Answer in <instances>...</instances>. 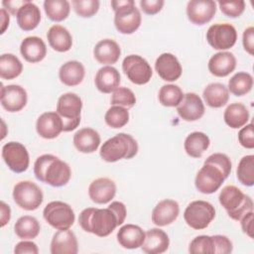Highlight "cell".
Returning <instances> with one entry per match:
<instances>
[{
  "label": "cell",
  "mask_w": 254,
  "mask_h": 254,
  "mask_svg": "<svg viewBox=\"0 0 254 254\" xmlns=\"http://www.w3.org/2000/svg\"><path fill=\"white\" fill-rule=\"evenodd\" d=\"M34 174L38 181L55 188L65 186L71 176L69 166L52 154H44L34 164Z\"/></svg>",
  "instance_id": "6da1fadb"
},
{
  "label": "cell",
  "mask_w": 254,
  "mask_h": 254,
  "mask_svg": "<svg viewBox=\"0 0 254 254\" xmlns=\"http://www.w3.org/2000/svg\"><path fill=\"white\" fill-rule=\"evenodd\" d=\"M78 223L84 231L99 237L108 236L118 226L117 216L109 207L83 209L78 216Z\"/></svg>",
  "instance_id": "7a4b0ae2"
},
{
  "label": "cell",
  "mask_w": 254,
  "mask_h": 254,
  "mask_svg": "<svg viewBox=\"0 0 254 254\" xmlns=\"http://www.w3.org/2000/svg\"><path fill=\"white\" fill-rule=\"evenodd\" d=\"M137 153V141L126 133H119L106 140L99 151L101 159L108 163H114L121 159H131Z\"/></svg>",
  "instance_id": "3957f363"
},
{
  "label": "cell",
  "mask_w": 254,
  "mask_h": 254,
  "mask_svg": "<svg viewBox=\"0 0 254 254\" xmlns=\"http://www.w3.org/2000/svg\"><path fill=\"white\" fill-rule=\"evenodd\" d=\"M219 203L233 220L239 221L246 213L253 211V200L235 186H225L218 196Z\"/></svg>",
  "instance_id": "277c9868"
},
{
  "label": "cell",
  "mask_w": 254,
  "mask_h": 254,
  "mask_svg": "<svg viewBox=\"0 0 254 254\" xmlns=\"http://www.w3.org/2000/svg\"><path fill=\"white\" fill-rule=\"evenodd\" d=\"M111 7L115 13L114 25L121 34H132L141 25L142 17L133 0H112Z\"/></svg>",
  "instance_id": "5b68a950"
},
{
  "label": "cell",
  "mask_w": 254,
  "mask_h": 254,
  "mask_svg": "<svg viewBox=\"0 0 254 254\" xmlns=\"http://www.w3.org/2000/svg\"><path fill=\"white\" fill-rule=\"evenodd\" d=\"M82 101L77 94L67 92L59 97L57 113L63 120L64 132L72 131L79 125Z\"/></svg>",
  "instance_id": "8992f818"
},
{
  "label": "cell",
  "mask_w": 254,
  "mask_h": 254,
  "mask_svg": "<svg viewBox=\"0 0 254 254\" xmlns=\"http://www.w3.org/2000/svg\"><path fill=\"white\" fill-rule=\"evenodd\" d=\"M215 217L214 206L205 200H193L185 209L184 218L187 224L195 229L206 228Z\"/></svg>",
  "instance_id": "52a82bcc"
},
{
  "label": "cell",
  "mask_w": 254,
  "mask_h": 254,
  "mask_svg": "<svg viewBox=\"0 0 254 254\" xmlns=\"http://www.w3.org/2000/svg\"><path fill=\"white\" fill-rule=\"evenodd\" d=\"M43 216L52 227L58 230L68 229L75 219L71 206L60 200L49 202L43 210Z\"/></svg>",
  "instance_id": "ba28073f"
},
{
  "label": "cell",
  "mask_w": 254,
  "mask_h": 254,
  "mask_svg": "<svg viewBox=\"0 0 254 254\" xmlns=\"http://www.w3.org/2000/svg\"><path fill=\"white\" fill-rule=\"evenodd\" d=\"M13 198L18 206L25 210H35L43 202L42 190L31 181H22L13 189Z\"/></svg>",
  "instance_id": "9c48e42d"
},
{
  "label": "cell",
  "mask_w": 254,
  "mask_h": 254,
  "mask_svg": "<svg viewBox=\"0 0 254 254\" xmlns=\"http://www.w3.org/2000/svg\"><path fill=\"white\" fill-rule=\"evenodd\" d=\"M225 179L220 169L210 163L204 162L195 176L194 185L199 192L210 194L221 187Z\"/></svg>",
  "instance_id": "30bf717a"
},
{
  "label": "cell",
  "mask_w": 254,
  "mask_h": 254,
  "mask_svg": "<svg viewBox=\"0 0 254 254\" xmlns=\"http://www.w3.org/2000/svg\"><path fill=\"white\" fill-rule=\"evenodd\" d=\"M236 40V29L229 23L213 24L206 32V41L214 50H228L235 45Z\"/></svg>",
  "instance_id": "8fae6325"
},
{
  "label": "cell",
  "mask_w": 254,
  "mask_h": 254,
  "mask_svg": "<svg viewBox=\"0 0 254 254\" xmlns=\"http://www.w3.org/2000/svg\"><path fill=\"white\" fill-rule=\"evenodd\" d=\"M122 69L128 79L138 85L148 83L153 74L152 67L149 63L138 55L127 56L123 60Z\"/></svg>",
  "instance_id": "7c38bea8"
},
{
  "label": "cell",
  "mask_w": 254,
  "mask_h": 254,
  "mask_svg": "<svg viewBox=\"0 0 254 254\" xmlns=\"http://www.w3.org/2000/svg\"><path fill=\"white\" fill-rule=\"evenodd\" d=\"M2 158L8 168L17 174L27 171L30 157L26 147L19 142H8L2 147Z\"/></svg>",
  "instance_id": "4fadbf2b"
},
{
  "label": "cell",
  "mask_w": 254,
  "mask_h": 254,
  "mask_svg": "<svg viewBox=\"0 0 254 254\" xmlns=\"http://www.w3.org/2000/svg\"><path fill=\"white\" fill-rule=\"evenodd\" d=\"M28 96L24 87L18 84H1V105L8 112H18L27 104Z\"/></svg>",
  "instance_id": "5bb4252c"
},
{
  "label": "cell",
  "mask_w": 254,
  "mask_h": 254,
  "mask_svg": "<svg viewBox=\"0 0 254 254\" xmlns=\"http://www.w3.org/2000/svg\"><path fill=\"white\" fill-rule=\"evenodd\" d=\"M216 12V3L212 0H190L187 5V16L194 25L208 23Z\"/></svg>",
  "instance_id": "9a60e30c"
},
{
  "label": "cell",
  "mask_w": 254,
  "mask_h": 254,
  "mask_svg": "<svg viewBox=\"0 0 254 254\" xmlns=\"http://www.w3.org/2000/svg\"><path fill=\"white\" fill-rule=\"evenodd\" d=\"M180 117L185 121H196L204 114V104L201 98L194 92H188L177 106Z\"/></svg>",
  "instance_id": "2e32d148"
},
{
  "label": "cell",
  "mask_w": 254,
  "mask_h": 254,
  "mask_svg": "<svg viewBox=\"0 0 254 254\" xmlns=\"http://www.w3.org/2000/svg\"><path fill=\"white\" fill-rule=\"evenodd\" d=\"M155 69L163 80L170 82L179 79L183 72L179 60L170 53H164L158 57L155 63Z\"/></svg>",
  "instance_id": "e0dca14e"
},
{
  "label": "cell",
  "mask_w": 254,
  "mask_h": 254,
  "mask_svg": "<svg viewBox=\"0 0 254 254\" xmlns=\"http://www.w3.org/2000/svg\"><path fill=\"white\" fill-rule=\"evenodd\" d=\"M36 130L42 138L54 139L64 131V123L57 112H45L37 119Z\"/></svg>",
  "instance_id": "ac0fdd59"
},
{
  "label": "cell",
  "mask_w": 254,
  "mask_h": 254,
  "mask_svg": "<svg viewBox=\"0 0 254 254\" xmlns=\"http://www.w3.org/2000/svg\"><path fill=\"white\" fill-rule=\"evenodd\" d=\"M116 193L115 183L108 178H98L92 181L88 187L90 199L98 204H105L111 201Z\"/></svg>",
  "instance_id": "d6986e66"
},
{
  "label": "cell",
  "mask_w": 254,
  "mask_h": 254,
  "mask_svg": "<svg viewBox=\"0 0 254 254\" xmlns=\"http://www.w3.org/2000/svg\"><path fill=\"white\" fill-rule=\"evenodd\" d=\"M180 206L174 199L159 201L152 211V221L157 226H166L173 223L179 216Z\"/></svg>",
  "instance_id": "ffe728a7"
},
{
  "label": "cell",
  "mask_w": 254,
  "mask_h": 254,
  "mask_svg": "<svg viewBox=\"0 0 254 254\" xmlns=\"http://www.w3.org/2000/svg\"><path fill=\"white\" fill-rule=\"evenodd\" d=\"M78 243L75 234L68 229L58 230L51 242L52 254H76Z\"/></svg>",
  "instance_id": "44dd1931"
},
{
  "label": "cell",
  "mask_w": 254,
  "mask_h": 254,
  "mask_svg": "<svg viewBox=\"0 0 254 254\" xmlns=\"http://www.w3.org/2000/svg\"><path fill=\"white\" fill-rule=\"evenodd\" d=\"M209 72L217 77H224L230 74L236 67V59L232 53L219 52L214 54L208 61Z\"/></svg>",
  "instance_id": "7402d4cb"
},
{
  "label": "cell",
  "mask_w": 254,
  "mask_h": 254,
  "mask_svg": "<svg viewBox=\"0 0 254 254\" xmlns=\"http://www.w3.org/2000/svg\"><path fill=\"white\" fill-rule=\"evenodd\" d=\"M170 239L168 234L160 228H151L145 232V241L141 248L147 254H161L168 250Z\"/></svg>",
  "instance_id": "603a6c76"
},
{
  "label": "cell",
  "mask_w": 254,
  "mask_h": 254,
  "mask_svg": "<svg viewBox=\"0 0 254 254\" xmlns=\"http://www.w3.org/2000/svg\"><path fill=\"white\" fill-rule=\"evenodd\" d=\"M20 53L27 62L32 64L39 63L43 61L47 55V46L39 37H27L21 43Z\"/></svg>",
  "instance_id": "cb8c5ba5"
},
{
  "label": "cell",
  "mask_w": 254,
  "mask_h": 254,
  "mask_svg": "<svg viewBox=\"0 0 254 254\" xmlns=\"http://www.w3.org/2000/svg\"><path fill=\"white\" fill-rule=\"evenodd\" d=\"M120 55V47L112 39H104L99 41L93 49V56L95 60L99 64L106 65L115 64L119 60Z\"/></svg>",
  "instance_id": "d4e9b609"
},
{
  "label": "cell",
  "mask_w": 254,
  "mask_h": 254,
  "mask_svg": "<svg viewBox=\"0 0 254 254\" xmlns=\"http://www.w3.org/2000/svg\"><path fill=\"white\" fill-rule=\"evenodd\" d=\"M118 243L126 249H137L145 241V232L135 224H125L117 232Z\"/></svg>",
  "instance_id": "484cf974"
},
{
  "label": "cell",
  "mask_w": 254,
  "mask_h": 254,
  "mask_svg": "<svg viewBox=\"0 0 254 254\" xmlns=\"http://www.w3.org/2000/svg\"><path fill=\"white\" fill-rule=\"evenodd\" d=\"M95 86L102 93H111L120 84V73L119 71L111 66L105 65L98 69L95 75Z\"/></svg>",
  "instance_id": "4316f807"
},
{
  "label": "cell",
  "mask_w": 254,
  "mask_h": 254,
  "mask_svg": "<svg viewBox=\"0 0 254 254\" xmlns=\"http://www.w3.org/2000/svg\"><path fill=\"white\" fill-rule=\"evenodd\" d=\"M73 145L81 153H93L100 145V136L94 129L84 127L73 135Z\"/></svg>",
  "instance_id": "83f0119b"
},
{
  "label": "cell",
  "mask_w": 254,
  "mask_h": 254,
  "mask_svg": "<svg viewBox=\"0 0 254 254\" xmlns=\"http://www.w3.org/2000/svg\"><path fill=\"white\" fill-rule=\"evenodd\" d=\"M17 24L23 31H32L38 27L41 21L40 8L31 1L23 5L16 15Z\"/></svg>",
  "instance_id": "f1b7e54d"
},
{
  "label": "cell",
  "mask_w": 254,
  "mask_h": 254,
  "mask_svg": "<svg viewBox=\"0 0 254 254\" xmlns=\"http://www.w3.org/2000/svg\"><path fill=\"white\" fill-rule=\"evenodd\" d=\"M47 38L50 46L60 53L69 51L72 46V37L70 33L66 28L61 25L52 26L47 33Z\"/></svg>",
  "instance_id": "f546056e"
},
{
  "label": "cell",
  "mask_w": 254,
  "mask_h": 254,
  "mask_svg": "<svg viewBox=\"0 0 254 254\" xmlns=\"http://www.w3.org/2000/svg\"><path fill=\"white\" fill-rule=\"evenodd\" d=\"M85 74L84 66L77 61H68L64 64L59 70L61 81L67 86H75L83 80Z\"/></svg>",
  "instance_id": "4dcf8cb0"
},
{
  "label": "cell",
  "mask_w": 254,
  "mask_h": 254,
  "mask_svg": "<svg viewBox=\"0 0 254 254\" xmlns=\"http://www.w3.org/2000/svg\"><path fill=\"white\" fill-rule=\"evenodd\" d=\"M203 99L205 103L212 108L224 106L229 99V91L227 87L220 82H212L203 89Z\"/></svg>",
  "instance_id": "1f68e13d"
},
{
  "label": "cell",
  "mask_w": 254,
  "mask_h": 254,
  "mask_svg": "<svg viewBox=\"0 0 254 254\" xmlns=\"http://www.w3.org/2000/svg\"><path fill=\"white\" fill-rule=\"evenodd\" d=\"M226 125L232 129H238L247 124L249 120V111L246 106L240 102L229 104L223 114Z\"/></svg>",
  "instance_id": "d6a6232c"
},
{
  "label": "cell",
  "mask_w": 254,
  "mask_h": 254,
  "mask_svg": "<svg viewBox=\"0 0 254 254\" xmlns=\"http://www.w3.org/2000/svg\"><path fill=\"white\" fill-rule=\"evenodd\" d=\"M209 137L205 133L195 131L187 136L184 148L189 156L192 158H200L204 151L209 147Z\"/></svg>",
  "instance_id": "836d02e7"
},
{
  "label": "cell",
  "mask_w": 254,
  "mask_h": 254,
  "mask_svg": "<svg viewBox=\"0 0 254 254\" xmlns=\"http://www.w3.org/2000/svg\"><path fill=\"white\" fill-rule=\"evenodd\" d=\"M41 230V225L36 217L30 215H24L18 218L14 225V231L16 235L23 239L29 240L36 238Z\"/></svg>",
  "instance_id": "e575fe53"
},
{
  "label": "cell",
  "mask_w": 254,
  "mask_h": 254,
  "mask_svg": "<svg viewBox=\"0 0 254 254\" xmlns=\"http://www.w3.org/2000/svg\"><path fill=\"white\" fill-rule=\"evenodd\" d=\"M23 64L13 54H3L0 57V76L3 79H14L21 74Z\"/></svg>",
  "instance_id": "d590c367"
},
{
  "label": "cell",
  "mask_w": 254,
  "mask_h": 254,
  "mask_svg": "<svg viewBox=\"0 0 254 254\" xmlns=\"http://www.w3.org/2000/svg\"><path fill=\"white\" fill-rule=\"evenodd\" d=\"M253 86V77L250 73L239 71L235 73L228 81V91L235 96L247 94Z\"/></svg>",
  "instance_id": "8d00e7d4"
},
{
  "label": "cell",
  "mask_w": 254,
  "mask_h": 254,
  "mask_svg": "<svg viewBox=\"0 0 254 254\" xmlns=\"http://www.w3.org/2000/svg\"><path fill=\"white\" fill-rule=\"evenodd\" d=\"M44 9L48 18L54 22H61L67 18L70 5L66 0H46Z\"/></svg>",
  "instance_id": "74e56055"
},
{
  "label": "cell",
  "mask_w": 254,
  "mask_h": 254,
  "mask_svg": "<svg viewBox=\"0 0 254 254\" xmlns=\"http://www.w3.org/2000/svg\"><path fill=\"white\" fill-rule=\"evenodd\" d=\"M184 93L181 87L176 84H165L159 90V101L167 107L178 106L184 98Z\"/></svg>",
  "instance_id": "f35d334b"
},
{
  "label": "cell",
  "mask_w": 254,
  "mask_h": 254,
  "mask_svg": "<svg viewBox=\"0 0 254 254\" xmlns=\"http://www.w3.org/2000/svg\"><path fill=\"white\" fill-rule=\"evenodd\" d=\"M236 176L238 181L246 187L254 185V156L246 155L238 163Z\"/></svg>",
  "instance_id": "ab89813d"
},
{
  "label": "cell",
  "mask_w": 254,
  "mask_h": 254,
  "mask_svg": "<svg viewBox=\"0 0 254 254\" xmlns=\"http://www.w3.org/2000/svg\"><path fill=\"white\" fill-rule=\"evenodd\" d=\"M104 120L105 123L111 128H122L129 121V112L127 108L118 105H113L106 111Z\"/></svg>",
  "instance_id": "60d3db41"
},
{
  "label": "cell",
  "mask_w": 254,
  "mask_h": 254,
  "mask_svg": "<svg viewBox=\"0 0 254 254\" xmlns=\"http://www.w3.org/2000/svg\"><path fill=\"white\" fill-rule=\"evenodd\" d=\"M191 254H214V244L212 236L199 235L194 237L189 246Z\"/></svg>",
  "instance_id": "b9f144b4"
},
{
  "label": "cell",
  "mask_w": 254,
  "mask_h": 254,
  "mask_svg": "<svg viewBox=\"0 0 254 254\" xmlns=\"http://www.w3.org/2000/svg\"><path fill=\"white\" fill-rule=\"evenodd\" d=\"M136 103V96L134 92L127 87H118L113 91L111 96V104L122 106L124 108H131Z\"/></svg>",
  "instance_id": "7bdbcfd3"
},
{
  "label": "cell",
  "mask_w": 254,
  "mask_h": 254,
  "mask_svg": "<svg viewBox=\"0 0 254 254\" xmlns=\"http://www.w3.org/2000/svg\"><path fill=\"white\" fill-rule=\"evenodd\" d=\"M73 10L82 18H90L95 15L99 9L98 0H72Z\"/></svg>",
  "instance_id": "ee69618b"
},
{
  "label": "cell",
  "mask_w": 254,
  "mask_h": 254,
  "mask_svg": "<svg viewBox=\"0 0 254 254\" xmlns=\"http://www.w3.org/2000/svg\"><path fill=\"white\" fill-rule=\"evenodd\" d=\"M219 8L221 12L230 18L239 17L245 10V2L243 0L236 1H219Z\"/></svg>",
  "instance_id": "f6af8a7d"
},
{
  "label": "cell",
  "mask_w": 254,
  "mask_h": 254,
  "mask_svg": "<svg viewBox=\"0 0 254 254\" xmlns=\"http://www.w3.org/2000/svg\"><path fill=\"white\" fill-rule=\"evenodd\" d=\"M204 162L210 163V164L216 166L218 169H220L226 179L230 175L231 161L227 155L222 154V153H214V154L210 155Z\"/></svg>",
  "instance_id": "bcb514c9"
},
{
  "label": "cell",
  "mask_w": 254,
  "mask_h": 254,
  "mask_svg": "<svg viewBox=\"0 0 254 254\" xmlns=\"http://www.w3.org/2000/svg\"><path fill=\"white\" fill-rule=\"evenodd\" d=\"M238 141L240 145L246 149L254 148V135H253V124H246L238 132Z\"/></svg>",
  "instance_id": "7dc6e473"
},
{
  "label": "cell",
  "mask_w": 254,
  "mask_h": 254,
  "mask_svg": "<svg viewBox=\"0 0 254 254\" xmlns=\"http://www.w3.org/2000/svg\"><path fill=\"white\" fill-rule=\"evenodd\" d=\"M214 244V254H228L232 252L233 246L230 239L224 235H212Z\"/></svg>",
  "instance_id": "c3c4849f"
},
{
  "label": "cell",
  "mask_w": 254,
  "mask_h": 254,
  "mask_svg": "<svg viewBox=\"0 0 254 254\" xmlns=\"http://www.w3.org/2000/svg\"><path fill=\"white\" fill-rule=\"evenodd\" d=\"M165 2L163 0H141L140 1V7L143 10V12L147 15H155L159 13Z\"/></svg>",
  "instance_id": "681fc988"
},
{
  "label": "cell",
  "mask_w": 254,
  "mask_h": 254,
  "mask_svg": "<svg viewBox=\"0 0 254 254\" xmlns=\"http://www.w3.org/2000/svg\"><path fill=\"white\" fill-rule=\"evenodd\" d=\"M242 44L244 50L251 56L254 55V28L248 27L243 32Z\"/></svg>",
  "instance_id": "f907efd6"
},
{
  "label": "cell",
  "mask_w": 254,
  "mask_h": 254,
  "mask_svg": "<svg viewBox=\"0 0 254 254\" xmlns=\"http://www.w3.org/2000/svg\"><path fill=\"white\" fill-rule=\"evenodd\" d=\"M14 253L15 254H23V253H30V254H38L39 253V248L36 243L33 241H28L24 240L19 243L14 248Z\"/></svg>",
  "instance_id": "816d5d0a"
},
{
  "label": "cell",
  "mask_w": 254,
  "mask_h": 254,
  "mask_svg": "<svg viewBox=\"0 0 254 254\" xmlns=\"http://www.w3.org/2000/svg\"><path fill=\"white\" fill-rule=\"evenodd\" d=\"M108 207L115 212V214L117 216V220H118V226L121 225L125 221V218L127 215V210H126L125 204L121 201H112Z\"/></svg>",
  "instance_id": "f5cc1de1"
},
{
  "label": "cell",
  "mask_w": 254,
  "mask_h": 254,
  "mask_svg": "<svg viewBox=\"0 0 254 254\" xmlns=\"http://www.w3.org/2000/svg\"><path fill=\"white\" fill-rule=\"evenodd\" d=\"M253 211L246 213L239 221L241 223V228L244 233H246L250 238L253 237Z\"/></svg>",
  "instance_id": "db71d44e"
},
{
  "label": "cell",
  "mask_w": 254,
  "mask_h": 254,
  "mask_svg": "<svg viewBox=\"0 0 254 254\" xmlns=\"http://www.w3.org/2000/svg\"><path fill=\"white\" fill-rule=\"evenodd\" d=\"M29 0H15V1H3L2 5L4 9L8 10L12 15L16 16L19 9L25 5Z\"/></svg>",
  "instance_id": "11a10c76"
},
{
  "label": "cell",
  "mask_w": 254,
  "mask_h": 254,
  "mask_svg": "<svg viewBox=\"0 0 254 254\" xmlns=\"http://www.w3.org/2000/svg\"><path fill=\"white\" fill-rule=\"evenodd\" d=\"M0 207H1V226H5L10 218H11V209L8 204H6L4 201L0 202Z\"/></svg>",
  "instance_id": "9f6ffc18"
},
{
  "label": "cell",
  "mask_w": 254,
  "mask_h": 254,
  "mask_svg": "<svg viewBox=\"0 0 254 254\" xmlns=\"http://www.w3.org/2000/svg\"><path fill=\"white\" fill-rule=\"evenodd\" d=\"M1 24H2V27H1V34H3L6 30V28L9 26V21H10V18H9V15H8V12L6 11V9L2 8L1 11Z\"/></svg>",
  "instance_id": "6f0895ef"
}]
</instances>
